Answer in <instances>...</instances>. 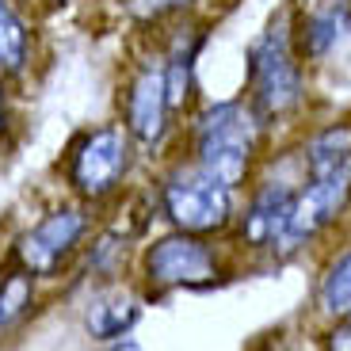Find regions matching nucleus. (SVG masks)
I'll use <instances>...</instances> for the list:
<instances>
[{
    "label": "nucleus",
    "instance_id": "6",
    "mask_svg": "<svg viewBox=\"0 0 351 351\" xmlns=\"http://www.w3.org/2000/svg\"><path fill=\"white\" fill-rule=\"evenodd\" d=\"M96 226L99 210H92L77 199L53 202L12 241V263L23 267L27 275H35L38 282H58L77 263L80 248Z\"/></svg>",
    "mask_w": 351,
    "mask_h": 351
},
{
    "label": "nucleus",
    "instance_id": "17",
    "mask_svg": "<svg viewBox=\"0 0 351 351\" xmlns=\"http://www.w3.org/2000/svg\"><path fill=\"white\" fill-rule=\"evenodd\" d=\"M317 309L328 321H340L351 313V248L332 256V263L325 267V275L317 279Z\"/></svg>",
    "mask_w": 351,
    "mask_h": 351
},
{
    "label": "nucleus",
    "instance_id": "18",
    "mask_svg": "<svg viewBox=\"0 0 351 351\" xmlns=\"http://www.w3.org/2000/svg\"><path fill=\"white\" fill-rule=\"evenodd\" d=\"M23 88L0 77V157L12 149L23 134Z\"/></svg>",
    "mask_w": 351,
    "mask_h": 351
},
{
    "label": "nucleus",
    "instance_id": "22",
    "mask_svg": "<svg viewBox=\"0 0 351 351\" xmlns=\"http://www.w3.org/2000/svg\"><path fill=\"white\" fill-rule=\"evenodd\" d=\"M104 4H111V8H114V4H119V0H104Z\"/></svg>",
    "mask_w": 351,
    "mask_h": 351
},
{
    "label": "nucleus",
    "instance_id": "16",
    "mask_svg": "<svg viewBox=\"0 0 351 351\" xmlns=\"http://www.w3.org/2000/svg\"><path fill=\"white\" fill-rule=\"evenodd\" d=\"M38 287L43 282L35 275H27L23 267H16V263L4 267V275H0V340H8L27 317L35 313Z\"/></svg>",
    "mask_w": 351,
    "mask_h": 351
},
{
    "label": "nucleus",
    "instance_id": "20",
    "mask_svg": "<svg viewBox=\"0 0 351 351\" xmlns=\"http://www.w3.org/2000/svg\"><path fill=\"white\" fill-rule=\"evenodd\" d=\"M84 0H35V12L43 19H50V16H65V12H73V8H80Z\"/></svg>",
    "mask_w": 351,
    "mask_h": 351
},
{
    "label": "nucleus",
    "instance_id": "3",
    "mask_svg": "<svg viewBox=\"0 0 351 351\" xmlns=\"http://www.w3.org/2000/svg\"><path fill=\"white\" fill-rule=\"evenodd\" d=\"M141 165L145 157L126 134V126L114 114H107V119L77 126L65 138L58 176L69 199L84 202L92 210H104V206H114L123 195H130Z\"/></svg>",
    "mask_w": 351,
    "mask_h": 351
},
{
    "label": "nucleus",
    "instance_id": "19",
    "mask_svg": "<svg viewBox=\"0 0 351 351\" xmlns=\"http://www.w3.org/2000/svg\"><path fill=\"white\" fill-rule=\"evenodd\" d=\"M325 348H328V351H351V313L340 317V321H332Z\"/></svg>",
    "mask_w": 351,
    "mask_h": 351
},
{
    "label": "nucleus",
    "instance_id": "4",
    "mask_svg": "<svg viewBox=\"0 0 351 351\" xmlns=\"http://www.w3.org/2000/svg\"><path fill=\"white\" fill-rule=\"evenodd\" d=\"M149 199L157 218L168 229L191 233V237H221L233 229L241 206V191L218 184L206 176L199 165L184 153H168L153 160V180H149Z\"/></svg>",
    "mask_w": 351,
    "mask_h": 351
},
{
    "label": "nucleus",
    "instance_id": "14",
    "mask_svg": "<svg viewBox=\"0 0 351 351\" xmlns=\"http://www.w3.org/2000/svg\"><path fill=\"white\" fill-rule=\"evenodd\" d=\"M294 157L306 180L351 168V114H332L325 123H313L298 138Z\"/></svg>",
    "mask_w": 351,
    "mask_h": 351
},
{
    "label": "nucleus",
    "instance_id": "9",
    "mask_svg": "<svg viewBox=\"0 0 351 351\" xmlns=\"http://www.w3.org/2000/svg\"><path fill=\"white\" fill-rule=\"evenodd\" d=\"M351 210V168L332 176H313V180H302L298 195H294V206H290L287 229H282L279 245H275V260H290V256L306 252L321 233L336 226L343 214Z\"/></svg>",
    "mask_w": 351,
    "mask_h": 351
},
{
    "label": "nucleus",
    "instance_id": "10",
    "mask_svg": "<svg viewBox=\"0 0 351 351\" xmlns=\"http://www.w3.org/2000/svg\"><path fill=\"white\" fill-rule=\"evenodd\" d=\"M302 180H306L302 168L275 172V176L256 172V180L241 191L245 202L237 206V221H233V233H237L241 248H248V252H275Z\"/></svg>",
    "mask_w": 351,
    "mask_h": 351
},
{
    "label": "nucleus",
    "instance_id": "15",
    "mask_svg": "<svg viewBox=\"0 0 351 351\" xmlns=\"http://www.w3.org/2000/svg\"><path fill=\"white\" fill-rule=\"evenodd\" d=\"M206 4L210 0H119L114 4V23L126 27L130 38H141L180 16H199V12H206Z\"/></svg>",
    "mask_w": 351,
    "mask_h": 351
},
{
    "label": "nucleus",
    "instance_id": "1",
    "mask_svg": "<svg viewBox=\"0 0 351 351\" xmlns=\"http://www.w3.org/2000/svg\"><path fill=\"white\" fill-rule=\"evenodd\" d=\"M275 130L252 111L245 96L202 99L180 126L176 153H184L218 184L245 191L267 160Z\"/></svg>",
    "mask_w": 351,
    "mask_h": 351
},
{
    "label": "nucleus",
    "instance_id": "12",
    "mask_svg": "<svg viewBox=\"0 0 351 351\" xmlns=\"http://www.w3.org/2000/svg\"><path fill=\"white\" fill-rule=\"evenodd\" d=\"M145 290H138L134 282L114 279V282H96L84 290L80 302V328L92 343H114L123 336H134L141 313H145Z\"/></svg>",
    "mask_w": 351,
    "mask_h": 351
},
{
    "label": "nucleus",
    "instance_id": "7",
    "mask_svg": "<svg viewBox=\"0 0 351 351\" xmlns=\"http://www.w3.org/2000/svg\"><path fill=\"white\" fill-rule=\"evenodd\" d=\"M138 275L145 298L176 294V290H210L221 282V256L214 237H191L180 229H165L149 237L138 252Z\"/></svg>",
    "mask_w": 351,
    "mask_h": 351
},
{
    "label": "nucleus",
    "instance_id": "8",
    "mask_svg": "<svg viewBox=\"0 0 351 351\" xmlns=\"http://www.w3.org/2000/svg\"><path fill=\"white\" fill-rule=\"evenodd\" d=\"M210 35H214V19L206 12H199V16H180L172 23H165L160 31H153V35H141V38H149L157 58H160L168 107H172L180 126L202 104L199 62H202V53H206V46H210Z\"/></svg>",
    "mask_w": 351,
    "mask_h": 351
},
{
    "label": "nucleus",
    "instance_id": "5",
    "mask_svg": "<svg viewBox=\"0 0 351 351\" xmlns=\"http://www.w3.org/2000/svg\"><path fill=\"white\" fill-rule=\"evenodd\" d=\"M114 119L126 126L134 145L141 149L145 165L168 157L180 138L172 107H168V88H165V69L153 50L149 38H130V58L119 69L114 80Z\"/></svg>",
    "mask_w": 351,
    "mask_h": 351
},
{
    "label": "nucleus",
    "instance_id": "11",
    "mask_svg": "<svg viewBox=\"0 0 351 351\" xmlns=\"http://www.w3.org/2000/svg\"><path fill=\"white\" fill-rule=\"evenodd\" d=\"M46 65V19L19 0H0V77L27 88Z\"/></svg>",
    "mask_w": 351,
    "mask_h": 351
},
{
    "label": "nucleus",
    "instance_id": "2",
    "mask_svg": "<svg viewBox=\"0 0 351 351\" xmlns=\"http://www.w3.org/2000/svg\"><path fill=\"white\" fill-rule=\"evenodd\" d=\"M309 77H313V69L302 62L298 43H294V0H287L245 46L241 96L252 104V111L271 130H279V126L298 123L309 111V92H313Z\"/></svg>",
    "mask_w": 351,
    "mask_h": 351
},
{
    "label": "nucleus",
    "instance_id": "13",
    "mask_svg": "<svg viewBox=\"0 0 351 351\" xmlns=\"http://www.w3.org/2000/svg\"><path fill=\"white\" fill-rule=\"evenodd\" d=\"M351 38V0H309L294 4V43L309 69H321Z\"/></svg>",
    "mask_w": 351,
    "mask_h": 351
},
{
    "label": "nucleus",
    "instance_id": "21",
    "mask_svg": "<svg viewBox=\"0 0 351 351\" xmlns=\"http://www.w3.org/2000/svg\"><path fill=\"white\" fill-rule=\"evenodd\" d=\"M104 351H141V343L134 336H123V340H114V343H104Z\"/></svg>",
    "mask_w": 351,
    "mask_h": 351
}]
</instances>
